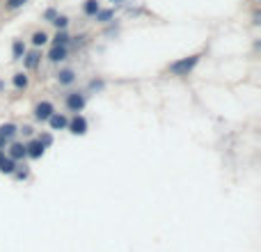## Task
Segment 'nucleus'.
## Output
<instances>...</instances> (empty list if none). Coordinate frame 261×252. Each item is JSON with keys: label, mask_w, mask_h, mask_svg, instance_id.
I'll return each mask as SVG.
<instances>
[{"label": "nucleus", "mask_w": 261, "mask_h": 252, "mask_svg": "<svg viewBox=\"0 0 261 252\" xmlns=\"http://www.w3.org/2000/svg\"><path fill=\"white\" fill-rule=\"evenodd\" d=\"M58 14H60V12H58V9H55V7H48V9H46V12H44V21H48V23H51V21H53V19H55V16H58Z\"/></svg>", "instance_id": "25"}, {"label": "nucleus", "mask_w": 261, "mask_h": 252, "mask_svg": "<svg viewBox=\"0 0 261 252\" xmlns=\"http://www.w3.org/2000/svg\"><path fill=\"white\" fill-rule=\"evenodd\" d=\"M87 128H90V122L82 117L80 112H78V115H74V117L69 119V124H67V131L71 135H85V133H87Z\"/></svg>", "instance_id": "3"}, {"label": "nucleus", "mask_w": 261, "mask_h": 252, "mask_svg": "<svg viewBox=\"0 0 261 252\" xmlns=\"http://www.w3.org/2000/svg\"><path fill=\"white\" fill-rule=\"evenodd\" d=\"M201 60V53H193V55H186V58L174 60L172 64H167V74L177 76V78H183V76H190L197 69Z\"/></svg>", "instance_id": "1"}, {"label": "nucleus", "mask_w": 261, "mask_h": 252, "mask_svg": "<svg viewBox=\"0 0 261 252\" xmlns=\"http://www.w3.org/2000/svg\"><path fill=\"white\" fill-rule=\"evenodd\" d=\"M5 154H7L12 161H16V163L25 161V158H28V154H25V142L12 140V142L7 145V149H5Z\"/></svg>", "instance_id": "4"}, {"label": "nucleus", "mask_w": 261, "mask_h": 252, "mask_svg": "<svg viewBox=\"0 0 261 252\" xmlns=\"http://www.w3.org/2000/svg\"><path fill=\"white\" fill-rule=\"evenodd\" d=\"M2 89H5V83H2V81H0V92H2Z\"/></svg>", "instance_id": "30"}, {"label": "nucleus", "mask_w": 261, "mask_h": 252, "mask_svg": "<svg viewBox=\"0 0 261 252\" xmlns=\"http://www.w3.org/2000/svg\"><path fill=\"white\" fill-rule=\"evenodd\" d=\"M110 2H115V5H117V7H124V5H126L128 0H110Z\"/></svg>", "instance_id": "27"}, {"label": "nucleus", "mask_w": 261, "mask_h": 252, "mask_svg": "<svg viewBox=\"0 0 261 252\" xmlns=\"http://www.w3.org/2000/svg\"><path fill=\"white\" fill-rule=\"evenodd\" d=\"M76 78H78V76H76V71H74V69H69V67L60 69V71L55 74V81L60 83V85H64V87H71V85L76 83Z\"/></svg>", "instance_id": "10"}, {"label": "nucleus", "mask_w": 261, "mask_h": 252, "mask_svg": "<svg viewBox=\"0 0 261 252\" xmlns=\"http://www.w3.org/2000/svg\"><path fill=\"white\" fill-rule=\"evenodd\" d=\"M53 112H55V105H53L51 101H39V104L35 105V110H32V117L44 124V122H48V117H51Z\"/></svg>", "instance_id": "5"}, {"label": "nucleus", "mask_w": 261, "mask_h": 252, "mask_svg": "<svg viewBox=\"0 0 261 252\" xmlns=\"http://www.w3.org/2000/svg\"><path fill=\"white\" fill-rule=\"evenodd\" d=\"M19 135V126L12 124V122H5V124H0V138H5L7 142H12Z\"/></svg>", "instance_id": "11"}, {"label": "nucleus", "mask_w": 261, "mask_h": 252, "mask_svg": "<svg viewBox=\"0 0 261 252\" xmlns=\"http://www.w3.org/2000/svg\"><path fill=\"white\" fill-rule=\"evenodd\" d=\"M41 48H32V51H25V55H23V67L28 69V71H35V69H39V64H41Z\"/></svg>", "instance_id": "6"}, {"label": "nucleus", "mask_w": 261, "mask_h": 252, "mask_svg": "<svg viewBox=\"0 0 261 252\" xmlns=\"http://www.w3.org/2000/svg\"><path fill=\"white\" fill-rule=\"evenodd\" d=\"M51 23H53V25H55L58 30H67V28H69V23H71V19H69L67 14H58Z\"/></svg>", "instance_id": "20"}, {"label": "nucleus", "mask_w": 261, "mask_h": 252, "mask_svg": "<svg viewBox=\"0 0 261 252\" xmlns=\"http://www.w3.org/2000/svg\"><path fill=\"white\" fill-rule=\"evenodd\" d=\"M37 140L41 142V145H44L46 149H48V147L53 145V131H41V133L37 135Z\"/></svg>", "instance_id": "21"}, {"label": "nucleus", "mask_w": 261, "mask_h": 252, "mask_svg": "<svg viewBox=\"0 0 261 252\" xmlns=\"http://www.w3.org/2000/svg\"><path fill=\"white\" fill-rule=\"evenodd\" d=\"M94 19H97V23H101V25H108V23H112V19H115V7L99 9L97 14H94Z\"/></svg>", "instance_id": "14"}, {"label": "nucleus", "mask_w": 261, "mask_h": 252, "mask_svg": "<svg viewBox=\"0 0 261 252\" xmlns=\"http://www.w3.org/2000/svg\"><path fill=\"white\" fill-rule=\"evenodd\" d=\"M16 161H12L7 154H5V158L0 161V174H5V177H12L14 174V170H16Z\"/></svg>", "instance_id": "13"}, {"label": "nucleus", "mask_w": 261, "mask_h": 252, "mask_svg": "<svg viewBox=\"0 0 261 252\" xmlns=\"http://www.w3.org/2000/svg\"><path fill=\"white\" fill-rule=\"evenodd\" d=\"M87 87H90V92H101V89L105 87V81L103 78H92Z\"/></svg>", "instance_id": "22"}, {"label": "nucleus", "mask_w": 261, "mask_h": 252, "mask_svg": "<svg viewBox=\"0 0 261 252\" xmlns=\"http://www.w3.org/2000/svg\"><path fill=\"white\" fill-rule=\"evenodd\" d=\"M28 0H5V7L7 9H19V7H23Z\"/></svg>", "instance_id": "24"}, {"label": "nucleus", "mask_w": 261, "mask_h": 252, "mask_svg": "<svg viewBox=\"0 0 261 252\" xmlns=\"http://www.w3.org/2000/svg\"><path fill=\"white\" fill-rule=\"evenodd\" d=\"M25 154H28V158H32V161H39V158L46 154V147L37 138H32L30 142H25Z\"/></svg>", "instance_id": "7"}, {"label": "nucleus", "mask_w": 261, "mask_h": 252, "mask_svg": "<svg viewBox=\"0 0 261 252\" xmlns=\"http://www.w3.org/2000/svg\"><path fill=\"white\" fill-rule=\"evenodd\" d=\"M69 44H71V35L67 30H58L51 37V46H69Z\"/></svg>", "instance_id": "12"}, {"label": "nucleus", "mask_w": 261, "mask_h": 252, "mask_svg": "<svg viewBox=\"0 0 261 252\" xmlns=\"http://www.w3.org/2000/svg\"><path fill=\"white\" fill-rule=\"evenodd\" d=\"M19 133H21L23 138H32V135H35V128H32L30 124H23V126H19Z\"/></svg>", "instance_id": "23"}, {"label": "nucleus", "mask_w": 261, "mask_h": 252, "mask_svg": "<svg viewBox=\"0 0 261 252\" xmlns=\"http://www.w3.org/2000/svg\"><path fill=\"white\" fill-rule=\"evenodd\" d=\"M48 32H44V30H37V32H35V35H32L30 37V42H32V46H35V48H41V46L44 44H48Z\"/></svg>", "instance_id": "18"}, {"label": "nucleus", "mask_w": 261, "mask_h": 252, "mask_svg": "<svg viewBox=\"0 0 261 252\" xmlns=\"http://www.w3.org/2000/svg\"><path fill=\"white\" fill-rule=\"evenodd\" d=\"M46 124L51 126V131H67V124H69V117L64 115V112H53L51 117H48V122Z\"/></svg>", "instance_id": "8"}, {"label": "nucleus", "mask_w": 261, "mask_h": 252, "mask_svg": "<svg viewBox=\"0 0 261 252\" xmlns=\"http://www.w3.org/2000/svg\"><path fill=\"white\" fill-rule=\"evenodd\" d=\"M252 21H254V25H259V23H261V16H259V9H257V12H254V16H252Z\"/></svg>", "instance_id": "26"}, {"label": "nucleus", "mask_w": 261, "mask_h": 252, "mask_svg": "<svg viewBox=\"0 0 261 252\" xmlns=\"http://www.w3.org/2000/svg\"><path fill=\"white\" fill-rule=\"evenodd\" d=\"M2 158H5V149H0V161H2Z\"/></svg>", "instance_id": "29"}, {"label": "nucleus", "mask_w": 261, "mask_h": 252, "mask_svg": "<svg viewBox=\"0 0 261 252\" xmlns=\"http://www.w3.org/2000/svg\"><path fill=\"white\" fill-rule=\"evenodd\" d=\"M85 105H87V94L85 92H69L64 97V108L69 112H74V115L85 110Z\"/></svg>", "instance_id": "2"}, {"label": "nucleus", "mask_w": 261, "mask_h": 252, "mask_svg": "<svg viewBox=\"0 0 261 252\" xmlns=\"http://www.w3.org/2000/svg\"><path fill=\"white\" fill-rule=\"evenodd\" d=\"M99 9H101V2H99V0H85V2H82V14L90 16V19H94V14H97Z\"/></svg>", "instance_id": "15"}, {"label": "nucleus", "mask_w": 261, "mask_h": 252, "mask_svg": "<svg viewBox=\"0 0 261 252\" xmlns=\"http://www.w3.org/2000/svg\"><path fill=\"white\" fill-rule=\"evenodd\" d=\"M48 62H53V64H60V62H64V60L69 58V46H51V51H48Z\"/></svg>", "instance_id": "9"}, {"label": "nucleus", "mask_w": 261, "mask_h": 252, "mask_svg": "<svg viewBox=\"0 0 261 252\" xmlns=\"http://www.w3.org/2000/svg\"><path fill=\"white\" fill-rule=\"evenodd\" d=\"M7 145H9V142L5 140V138H0V149H7Z\"/></svg>", "instance_id": "28"}, {"label": "nucleus", "mask_w": 261, "mask_h": 252, "mask_svg": "<svg viewBox=\"0 0 261 252\" xmlns=\"http://www.w3.org/2000/svg\"><path fill=\"white\" fill-rule=\"evenodd\" d=\"M25 51H28V48H25V42H23V39H14V42H12V60H21L23 55H25Z\"/></svg>", "instance_id": "16"}, {"label": "nucleus", "mask_w": 261, "mask_h": 252, "mask_svg": "<svg viewBox=\"0 0 261 252\" xmlns=\"http://www.w3.org/2000/svg\"><path fill=\"white\" fill-rule=\"evenodd\" d=\"M12 177H14L16 181H28V179H30V168H28V165H21V163H19Z\"/></svg>", "instance_id": "19"}, {"label": "nucleus", "mask_w": 261, "mask_h": 252, "mask_svg": "<svg viewBox=\"0 0 261 252\" xmlns=\"http://www.w3.org/2000/svg\"><path fill=\"white\" fill-rule=\"evenodd\" d=\"M12 85H14L16 89H25L28 85H30V78L23 74V71H16V74L12 76Z\"/></svg>", "instance_id": "17"}]
</instances>
